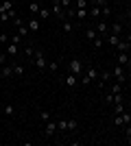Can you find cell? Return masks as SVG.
<instances>
[{
    "label": "cell",
    "instance_id": "6da1fadb",
    "mask_svg": "<svg viewBox=\"0 0 131 146\" xmlns=\"http://www.w3.org/2000/svg\"><path fill=\"white\" fill-rule=\"evenodd\" d=\"M79 81H81L85 87L92 85V83H96V81H98V70L94 66H85V70H83V74L79 76Z\"/></svg>",
    "mask_w": 131,
    "mask_h": 146
},
{
    "label": "cell",
    "instance_id": "7a4b0ae2",
    "mask_svg": "<svg viewBox=\"0 0 131 146\" xmlns=\"http://www.w3.org/2000/svg\"><path fill=\"white\" fill-rule=\"evenodd\" d=\"M66 70H68L70 74H74V76H81L85 68H83V61L79 59V57H72V59L68 61V66H66Z\"/></svg>",
    "mask_w": 131,
    "mask_h": 146
},
{
    "label": "cell",
    "instance_id": "3957f363",
    "mask_svg": "<svg viewBox=\"0 0 131 146\" xmlns=\"http://www.w3.org/2000/svg\"><path fill=\"white\" fill-rule=\"evenodd\" d=\"M33 66L37 68L39 72H44V70L48 68V63H46V57H44V50L35 48V52H33Z\"/></svg>",
    "mask_w": 131,
    "mask_h": 146
},
{
    "label": "cell",
    "instance_id": "277c9868",
    "mask_svg": "<svg viewBox=\"0 0 131 146\" xmlns=\"http://www.w3.org/2000/svg\"><path fill=\"white\" fill-rule=\"evenodd\" d=\"M112 76H114V81L127 85V68L125 66H118V63H116V68H112Z\"/></svg>",
    "mask_w": 131,
    "mask_h": 146
},
{
    "label": "cell",
    "instance_id": "5b68a950",
    "mask_svg": "<svg viewBox=\"0 0 131 146\" xmlns=\"http://www.w3.org/2000/svg\"><path fill=\"white\" fill-rule=\"evenodd\" d=\"M44 135H46L48 140H53V137H57V135H59V131H57V120H53V118H50V120L46 122V127H44Z\"/></svg>",
    "mask_w": 131,
    "mask_h": 146
},
{
    "label": "cell",
    "instance_id": "8992f818",
    "mask_svg": "<svg viewBox=\"0 0 131 146\" xmlns=\"http://www.w3.org/2000/svg\"><path fill=\"white\" fill-rule=\"evenodd\" d=\"M94 31H96L100 37L109 35V22H107L105 18H98V20H96V24H94Z\"/></svg>",
    "mask_w": 131,
    "mask_h": 146
},
{
    "label": "cell",
    "instance_id": "52a82bcc",
    "mask_svg": "<svg viewBox=\"0 0 131 146\" xmlns=\"http://www.w3.org/2000/svg\"><path fill=\"white\" fill-rule=\"evenodd\" d=\"M116 63H118V66H125V68H131L129 52H116Z\"/></svg>",
    "mask_w": 131,
    "mask_h": 146
},
{
    "label": "cell",
    "instance_id": "ba28073f",
    "mask_svg": "<svg viewBox=\"0 0 131 146\" xmlns=\"http://www.w3.org/2000/svg\"><path fill=\"white\" fill-rule=\"evenodd\" d=\"M76 83H79V76H74V74H70V72H66V76H63V85L68 87V90H74Z\"/></svg>",
    "mask_w": 131,
    "mask_h": 146
},
{
    "label": "cell",
    "instance_id": "9c48e42d",
    "mask_svg": "<svg viewBox=\"0 0 131 146\" xmlns=\"http://www.w3.org/2000/svg\"><path fill=\"white\" fill-rule=\"evenodd\" d=\"M20 52H22V46H20V44H11V42L7 44V55L11 57V59H15Z\"/></svg>",
    "mask_w": 131,
    "mask_h": 146
},
{
    "label": "cell",
    "instance_id": "30bf717a",
    "mask_svg": "<svg viewBox=\"0 0 131 146\" xmlns=\"http://www.w3.org/2000/svg\"><path fill=\"white\" fill-rule=\"evenodd\" d=\"M26 26H29V31H31V33H37L39 26H42V24H39V18H37V15H31V18L26 20Z\"/></svg>",
    "mask_w": 131,
    "mask_h": 146
},
{
    "label": "cell",
    "instance_id": "8fae6325",
    "mask_svg": "<svg viewBox=\"0 0 131 146\" xmlns=\"http://www.w3.org/2000/svg\"><path fill=\"white\" fill-rule=\"evenodd\" d=\"M11 66H13V76H18V79H22V76H24V72H26V68L22 66L20 61H13Z\"/></svg>",
    "mask_w": 131,
    "mask_h": 146
},
{
    "label": "cell",
    "instance_id": "7c38bea8",
    "mask_svg": "<svg viewBox=\"0 0 131 146\" xmlns=\"http://www.w3.org/2000/svg\"><path fill=\"white\" fill-rule=\"evenodd\" d=\"M0 76H2V79H11V76H13V66H11V63L0 66Z\"/></svg>",
    "mask_w": 131,
    "mask_h": 146
},
{
    "label": "cell",
    "instance_id": "4fadbf2b",
    "mask_svg": "<svg viewBox=\"0 0 131 146\" xmlns=\"http://www.w3.org/2000/svg\"><path fill=\"white\" fill-rule=\"evenodd\" d=\"M109 33H112V35H120V37H122V33H125L122 22H114V24H109Z\"/></svg>",
    "mask_w": 131,
    "mask_h": 146
},
{
    "label": "cell",
    "instance_id": "5bb4252c",
    "mask_svg": "<svg viewBox=\"0 0 131 146\" xmlns=\"http://www.w3.org/2000/svg\"><path fill=\"white\" fill-rule=\"evenodd\" d=\"M61 29H63V31H66V33L70 35V33H74V22H72V20H68V18H66V20H61Z\"/></svg>",
    "mask_w": 131,
    "mask_h": 146
},
{
    "label": "cell",
    "instance_id": "9a60e30c",
    "mask_svg": "<svg viewBox=\"0 0 131 146\" xmlns=\"http://www.w3.org/2000/svg\"><path fill=\"white\" fill-rule=\"evenodd\" d=\"M116 50H118V52H129V50H131V44L127 42V39H122V37H120V42H118V46H116Z\"/></svg>",
    "mask_w": 131,
    "mask_h": 146
},
{
    "label": "cell",
    "instance_id": "2e32d148",
    "mask_svg": "<svg viewBox=\"0 0 131 146\" xmlns=\"http://www.w3.org/2000/svg\"><path fill=\"white\" fill-rule=\"evenodd\" d=\"M87 18H94V20H98V18H103V15H100V7L92 5V9H87Z\"/></svg>",
    "mask_w": 131,
    "mask_h": 146
},
{
    "label": "cell",
    "instance_id": "e0dca14e",
    "mask_svg": "<svg viewBox=\"0 0 131 146\" xmlns=\"http://www.w3.org/2000/svg\"><path fill=\"white\" fill-rule=\"evenodd\" d=\"M105 42L109 44L112 48H116V46H118V42H120V35H112V33H109V35H105Z\"/></svg>",
    "mask_w": 131,
    "mask_h": 146
},
{
    "label": "cell",
    "instance_id": "ac0fdd59",
    "mask_svg": "<svg viewBox=\"0 0 131 146\" xmlns=\"http://www.w3.org/2000/svg\"><path fill=\"white\" fill-rule=\"evenodd\" d=\"M109 92H112V94H122V92H125V85H122V83H118V81H116L114 85H109Z\"/></svg>",
    "mask_w": 131,
    "mask_h": 146
},
{
    "label": "cell",
    "instance_id": "d6986e66",
    "mask_svg": "<svg viewBox=\"0 0 131 146\" xmlns=\"http://www.w3.org/2000/svg\"><path fill=\"white\" fill-rule=\"evenodd\" d=\"M94 37H98V33L94 31V26H90V29H85V39H87V42H94Z\"/></svg>",
    "mask_w": 131,
    "mask_h": 146
},
{
    "label": "cell",
    "instance_id": "ffe728a7",
    "mask_svg": "<svg viewBox=\"0 0 131 146\" xmlns=\"http://www.w3.org/2000/svg\"><path fill=\"white\" fill-rule=\"evenodd\" d=\"M50 13H53V11H50L48 7H42V9H39V13H37V18H39V20H48Z\"/></svg>",
    "mask_w": 131,
    "mask_h": 146
},
{
    "label": "cell",
    "instance_id": "44dd1931",
    "mask_svg": "<svg viewBox=\"0 0 131 146\" xmlns=\"http://www.w3.org/2000/svg\"><path fill=\"white\" fill-rule=\"evenodd\" d=\"M57 131H59V133H66V131H68V120H57Z\"/></svg>",
    "mask_w": 131,
    "mask_h": 146
},
{
    "label": "cell",
    "instance_id": "7402d4cb",
    "mask_svg": "<svg viewBox=\"0 0 131 146\" xmlns=\"http://www.w3.org/2000/svg\"><path fill=\"white\" fill-rule=\"evenodd\" d=\"M59 66H61V61H59V59L50 61V63H48V72H53V74H55L57 70H59Z\"/></svg>",
    "mask_w": 131,
    "mask_h": 146
},
{
    "label": "cell",
    "instance_id": "603a6c76",
    "mask_svg": "<svg viewBox=\"0 0 131 146\" xmlns=\"http://www.w3.org/2000/svg\"><path fill=\"white\" fill-rule=\"evenodd\" d=\"M76 129H79V122H76L74 118H68V131H70V133H74Z\"/></svg>",
    "mask_w": 131,
    "mask_h": 146
},
{
    "label": "cell",
    "instance_id": "cb8c5ba5",
    "mask_svg": "<svg viewBox=\"0 0 131 146\" xmlns=\"http://www.w3.org/2000/svg\"><path fill=\"white\" fill-rule=\"evenodd\" d=\"M39 9H42V5H39V2H31V5H29V11H31V15H37Z\"/></svg>",
    "mask_w": 131,
    "mask_h": 146
},
{
    "label": "cell",
    "instance_id": "d4e9b609",
    "mask_svg": "<svg viewBox=\"0 0 131 146\" xmlns=\"http://www.w3.org/2000/svg\"><path fill=\"white\" fill-rule=\"evenodd\" d=\"M39 120L46 124V122L50 120V111H48V109H39Z\"/></svg>",
    "mask_w": 131,
    "mask_h": 146
},
{
    "label": "cell",
    "instance_id": "484cf974",
    "mask_svg": "<svg viewBox=\"0 0 131 146\" xmlns=\"http://www.w3.org/2000/svg\"><path fill=\"white\" fill-rule=\"evenodd\" d=\"M11 9H13L11 0H2V2H0V11H11Z\"/></svg>",
    "mask_w": 131,
    "mask_h": 146
},
{
    "label": "cell",
    "instance_id": "4316f807",
    "mask_svg": "<svg viewBox=\"0 0 131 146\" xmlns=\"http://www.w3.org/2000/svg\"><path fill=\"white\" fill-rule=\"evenodd\" d=\"M125 103H127L125 94H114V105H125Z\"/></svg>",
    "mask_w": 131,
    "mask_h": 146
},
{
    "label": "cell",
    "instance_id": "83f0119b",
    "mask_svg": "<svg viewBox=\"0 0 131 146\" xmlns=\"http://www.w3.org/2000/svg\"><path fill=\"white\" fill-rule=\"evenodd\" d=\"M2 111H5V116H15V107H13V105H5V107H2Z\"/></svg>",
    "mask_w": 131,
    "mask_h": 146
},
{
    "label": "cell",
    "instance_id": "f1b7e54d",
    "mask_svg": "<svg viewBox=\"0 0 131 146\" xmlns=\"http://www.w3.org/2000/svg\"><path fill=\"white\" fill-rule=\"evenodd\" d=\"M15 29H18V33H20L22 37H26L29 33H31V31H29V26H26V22H24V24H20V26H15Z\"/></svg>",
    "mask_w": 131,
    "mask_h": 146
},
{
    "label": "cell",
    "instance_id": "f546056e",
    "mask_svg": "<svg viewBox=\"0 0 131 146\" xmlns=\"http://www.w3.org/2000/svg\"><path fill=\"white\" fill-rule=\"evenodd\" d=\"M103 44H105V37H94V42H92V46L94 48H103Z\"/></svg>",
    "mask_w": 131,
    "mask_h": 146
},
{
    "label": "cell",
    "instance_id": "4dcf8cb0",
    "mask_svg": "<svg viewBox=\"0 0 131 146\" xmlns=\"http://www.w3.org/2000/svg\"><path fill=\"white\" fill-rule=\"evenodd\" d=\"M74 7L76 9H87V7H90V0H74Z\"/></svg>",
    "mask_w": 131,
    "mask_h": 146
},
{
    "label": "cell",
    "instance_id": "1f68e13d",
    "mask_svg": "<svg viewBox=\"0 0 131 146\" xmlns=\"http://www.w3.org/2000/svg\"><path fill=\"white\" fill-rule=\"evenodd\" d=\"M100 15H103V18H109V15H112V7H109V5L100 7Z\"/></svg>",
    "mask_w": 131,
    "mask_h": 146
},
{
    "label": "cell",
    "instance_id": "d6a6232c",
    "mask_svg": "<svg viewBox=\"0 0 131 146\" xmlns=\"http://www.w3.org/2000/svg\"><path fill=\"white\" fill-rule=\"evenodd\" d=\"M87 18V9H76V20H85Z\"/></svg>",
    "mask_w": 131,
    "mask_h": 146
},
{
    "label": "cell",
    "instance_id": "836d02e7",
    "mask_svg": "<svg viewBox=\"0 0 131 146\" xmlns=\"http://www.w3.org/2000/svg\"><path fill=\"white\" fill-rule=\"evenodd\" d=\"M125 140H127V144H131V124L125 127Z\"/></svg>",
    "mask_w": 131,
    "mask_h": 146
},
{
    "label": "cell",
    "instance_id": "e575fe53",
    "mask_svg": "<svg viewBox=\"0 0 131 146\" xmlns=\"http://www.w3.org/2000/svg\"><path fill=\"white\" fill-rule=\"evenodd\" d=\"M7 63H9V55L5 50V52H0V66H7Z\"/></svg>",
    "mask_w": 131,
    "mask_h": 146
},
{
    "label": "cell",
    "instance_id": "d590c367",
    "mask_svg": "<svg viewBox=\"0 0 131 146\" xmlns=\"http://www.w3.org/2000/svg\"><path fill=\"white\" fill-rule=\"evenodd\" d=\"M9 42H11V44H20V42H22V35H20V33H13Z\"/></svg>",
    "mask_w": 131,
    "mask_h": 146
},
{
    "label": "cell",
    "instance_id": "8d00e7d4",
    "mask_svg": "<svg viewBox=\"0 0 131 146\" xmlns=\"http://www.w3.org/2000/svg\"><path fill=\"white\" fill-rule=\"evenodd\" d=\"M105 103L107 105H114V94H112V92H107V94H105Z\"/></svg>",
    "mask_w": 131,
    "mask_h": 146
},
{
    "label": "cell",
    "instance_id": "74e56055",
    "mask_svg": "<svg viewBox=\"0 0 131 146\" xmlns=\"http://www.w3.org/2000/svg\"><path fill=\"white\" fill-rule=\"evenodd\" d=\"M125 109H127L125 105H114V113H122Z\"/></svg>",
    "mask_w": 131,
    "mask_h": 146
},
{
    "label": "cell",
    "instance_id": "f35d334b",
    "mask_svg": "<svg viewBox=\"0 0 131 146\" xmlns=\"http://www.w3.org/2000/svg\"><path fill=\"white\" fill-rule=\"evenodd\" d=\"M9 39H11V37L7 35V33H2V35H0V42H2V44H9Z\"/></svg>",
    "mask_w": 131,
    "mask_h": 146
},
{
    "label": "cell",
    "instance_id": "ab89813d",
    "mask_svg": "<svg viewBox=\"0 0 131 146\" xmlns=\"http://www.w3.org/2000/svg\"><path fill=\"white\" fill-rule=\"evenodd\" d=\"M122 18H125V20H127V22H129V26H131V11H127V13H125V15H122Z\"/></svg>",
    "mask_w": 131,
    "mask_h": 146
},
{
    "label": "cell",
    "instance_id": "60d3db41",
    "mask_svg": "<svg viewBox=\"0 0 131 146\" xmlns=\"http://www.w3.org/2000/svg\"><path fill=\"white\" fill-rule=\"evenodd\" d=\"M127 81H131V68H127Z\"/></svg>",
    "mask_w": 131,
    "mask_h": 146
},
{
    "label": "cell",
    "instance_id": "b9f144b4",
    "mask_svg": "<svg viewBox=\"0 0 131 146\" xmlns=\"http://www.w3.org/2000/svg\"><path fill=\"white\" fill-rule=\"evenodd\" d=\"M125 107H127V109L131 111V98H129V100H127V103H125Z\"/></svg>",
    "mask_w": 131,
    "mask_h": 146
},
{
    "label": "cell",
    "instance_id": "7bdbcfd3",
    "mask_svg": "<svg viewBox=\"0 0 131 146\" xmlns=\"http://www.w3.org/2000/svg\"><path fill=\"white\" fill-rule=\"evenodd\" d=\"M125 39H127V42L131 44V33H127V35H125Z\"/></svg>",
    "mask_w": 131,
    "mask_h": 146
},
{
    "label": "cell",
    "instance_id": "ee69618b",
    "mask_svg": "<svg viewBox=\"0 0 131 146\" xmlns=\"http://www.w3.org/2000/svg\"><path fill=\"white\" fill-rule=\"evenodd\" d=\"M127 11H131V2H129V7H127Z\"/></svg>",
    "mask_w": 131,
    "mask_h": 146
},
{
    "label": "cell",
    "instance_id": "f6af8a7d",
    "mask_svg": "<svg viewBox=\"0 0 131 146\" xmlns=\"http://www.w3.org/2000/svg\"><path fill=\"white\" fill-rule=\"evenodd\" d=\"M107 2H109V5H112V2H114V0H107Z\"/></svg>",
    "mask_w": 131,
    "mask_h": 146
},
{
    "label": "cell",
    "instance_id": "bcb514c9",
    "mask_svg": "<svg viewBox=\"0 0 131 146\" xmlns=\"http://www.w3.org/2000/svg\"><path fill=\"white\" fill-rule=\"evenodd\" d=\"M0 35H2V29H0Z\"/></svg>",
    "mask_w": 131,
    "mask_h": 146
}]
</instances>
